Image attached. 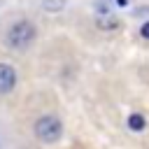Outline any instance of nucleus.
Masks as SVG:
<instances>
[{
    "label": "nucleus",
    "mask_w": 149,
    "mask_h": 149,
    "mask_svg": "<svg viewBox=\"0 0 149 149\" xmlns=\"http://www.w3.org/2000/svg\"><path fill=\"white\" fill-rule=\"evenodd\" d=\"M35 37H37V28L30 21H16L5 33V42L9 49H26L35 42Z\"/></svg>",
    "instance_id": "obj_1"
},
{
    "label": "nucleus",
    "mask_w": 149,
    "mask_h": 149,
    "mask_svg": "<svg viewBox=\"0 0 149 149\" xmlns=\"http://www.w3.org/2000/svg\"><path fill=\"white\" fill-rule=\"evenodd\" d=\"M35 135H37V140H42L44 144L58 142L61 135H63V123H61V119L54 116V114L40 116V119L35 121Z\"/></svg>",
    "instance_id": "obj_2"
},
{
    "label": "nucleus",
    "mask_w": 149,
    "mask_h": 149,
    "mask_svg": "<svg viewBox=\"0 0 149 149\" xmlns=\"http://www.w3.org/2000/svg\"><path fill=\"white\" fill-rule=\"evenodd\" d=\"M16 86V70L9 63H0V95L12 93Z\"/></svg>",
    "instance_id": "obj_3"
},
{
    "label": "nucleus",
    "mask_w": 149,
    "mask_h": 149,
    "mask_svg": "<svg viewBox=\"0 0 149 149\" xmlns=\"http://www.w3.org/2000/svg\"><path fill=\"white\" fill-rule=\"evenodd\" d=\"M95 26H98V30L112 33V30H119L121 21H119V16H114V14H98V16H95Z\"/></svg>",
    "instance_id": "obj_4"
},
{
    "label": "nucleus",
    "mask_w": 149,
    "mask_h": 149,
    "mask_svg": "<svg viewBox=\"0 0 149 149\" xmlns=\"http://www.w3.org/2000/svg\"><path fill=\"white\" fill-rule=\"evenodd\" d=\"M144 126H147V121H144L142 114H130V116H128V128H130V130L140 133V130H144Z\"/></svg>",
    "instance_id": "obj_5"
},
{
    "label": "nucleus",
    "mask_w": 149,
    "mask_h": 149,
    "mask_svg": "<svg viewBox=\"0 0 149 149\" xmlns=\"http://www.w3.org/2000/svg\"><path fill=\"white\" fill-rule=\"evenodd\" d=\"M65 7V0H42V9L54 14V12H61Z\"/></svg>",
    "instance_id": "obj_6"
},
{
    "label": "nucleus",
    "mask_w": 149,
    "mask_h": 149,
    "mask_svg": "<svg viewBox=\"0 0 149 149\" xmlns=\"http://www.w3.org/2000/svg\"><path fill=\"white\" fill-rule=\"evenodd\" d=\"M140 35H142L144 40H149V21H144V23L140 26Z\"/></svg>",
    "instance_id": "obj_7"
},
{
    "label": "nucleus",
    "mask_w": 149,
    "mask_h": 149,
    "mask_svg": "<svg viewBox=\"0 0 149 149\" xmlns=\"http://www.w3.org/2000/svg\"><path fill=\"white\" fill-rule=\"evenodd\" d=\"M114 2H116L119 7H128V0H114Z\"/></svg>",
    "instance_id": "obj_8"
}]
</instances>
